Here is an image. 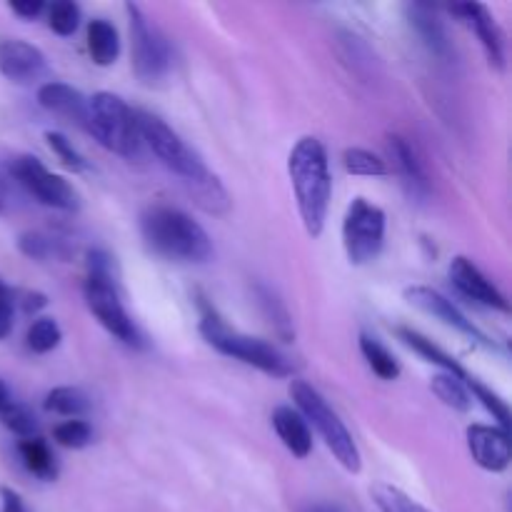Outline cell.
Returning a JSON list of instances; mask_svg holds the SVG:
<instances>
[{
  "label": "cell",
  "instance_id": "obj_6",
  "mask_svg": "<svg viewBox=\"0 0 512 512\" xmlns=\"http://www.w3.org/2000/svg\"><path fill=\"white\" fill-rule=\"evenodd\" d=\"M88 133L110 153L133 160L143 153V135H140L138 110L130 108L120 95L95 93L88 98Z\"/></svg>",
  "mask_w": 512,
  "mask_h": 512
},
{
  "label": "cell",
  "instance_id": "obj_15",
  "mask_svg": "<svg viewBox=\"0 0 512 512\" xmlns=\"http://www.w3.org/2000/svg\"><path fill=\"white\" fill-rule=\"evenodd\" d=\"M450 13L458 15L460 20H465V23L475 30V35H478L480 43H483L490 65H495L498 70H503L505 68V38H503V30H500L498 20H495L493 13L488 10V5L458 3V5H450Z\"/></svg>",
  "mask_w": 512,
  "mask_h": 512
},
{
  "label": "cell",
  "instance_id": "obj_24",
  "mask_svg": "<svg viewBox=\"0 0 512 512\" xmlns=\"http://www.w3.org/2000/svg\"><path fill=\"white\" fill-rule=\"evenodd\" d=\"M43 408L48 410V413L65 415V418H78V415L88 413L90 400L80 388L63 385V388H53L48 395H45Z\"/></svg>",
  "mask_w": 512,
  "mask_h": 512
},
{
  "label": "cell",
  "instance_id": "obj_12",
  "mask_svg": "<svg viewBox=\"0 0 512 512\" xmlns=\"http://www.w3.org/2000/svg\"><path fill=\"white\" fill-rule=\"evenodd\" d=\"M0 73L20 85L38 83L50 75L43 50L25 40H3L0 43Z\"/></svg>",
  "mask_w": 512,
  "mask_h": 512
},
{
  "label": "cell",
  "instance_id": "obj_18",
  "mask_svg": "<svg viewBox=\"0 0 512 512\" xmlns=\"http://www.w3.org/2000/svg\"><path fill=\"white\" fill-rule=\"evenodd\" d=\"M273 428L275 433H278V438L283 440L285 448H288L295 458H308L310 450H313V433H310V425L305 423V418L298 410L290 408V405L275 408Z\"/></svg>",
  "mask_w": 512,
  "mask_h": 512
},
{
  "label": "cell",
  "instance_id": "obj_27",
  "mask_svg": "<svg viewBox=\"0 0 512 512\" xmlns=\"http://www.w3.org/2000/svg\"><path fill=\"white\" fill-rule=\"evenodd\" d=\"M370 498L375 500L380 512H430L428 508H423L418 500H413L410 495H405L403 490L388 483H375L373 488H370Z\"/></svg>",
  "mask_w": 512,
  "mask_h": 512
},
{
  "label": "cell",
  "instance_id": "obj_39",
  "mask_svg": "<svg viewBox=\"0 0 512 512\" xmlns=\"http://www.w3.org/2000/svg\"><path fill=\"white\" fill-rule=\"evenodd\" d=\"M10 330H13V303L0 300V340L8 338Z\"/></svg>",
  "mask_w": 512,
  "mask_h": 512
},
{
  "label": "cell",
  "instance_id": "obj_20",
  "mask_svg": "<svg viewBox=\"0 0 512 512\" xmlns=\"http://www.w3.org/2000/svg\"><path fill=\"white\" fill-rule=\"evenodd\" d=\"M88 53L95 65L108 68L120 55V35L110 20L93 18L88 23Z\"/></svg>",
  "mask_w": 512,
  "mask_h": 512
},
{
  "label": "cell",
  "instance_id": "obj_31",
  "mask_svg": "<svg viewBox=\"0 0 512 512\" xmlns=\"http://www.w3.org/2000/svg\"><path fill=\"white\" fill-rule=\"evenodd\" d=\"M60 340H63V333H60V325L53 318H38L28 328V335H25L28 348L38 355H45L58 348Z\"/></svg>",
  "mask_w": 512,
  "mask_h": 512
},
{
  "label": "cell",
  "instance_id": "obj_37",
  "mask_svg": "<svg viewBox=\"0 0 512 512\" xmlns=\"http://www.w3.org/2000/svg\"><path fill=\"white\" fill-rule=\"evenodd\" d=\"M10 10L23 20H35L45 10L43 0H25V3H10Z\"/></svg>",
  "mask_w": 512,
  "mask_h": 512
},
{
  "label": "cell",
  "instance_id": "obj_28",
  "mask_svg": "<svg viewBox=\"0 0 512 512\" xmlns=\"http://www.w3.org/2000/svg\"><path fill=\"white\" fill-rule=\"evenodd\" d=\"M258 303L260 308L265 310V315L270 318V323H273L275 333L280 335V340H285V343H290V340L295 338V330H293V320H290L288 310H285L283 300H278V295L273 293V290L263 288V285H258Z\"/></svg>",
  "mask_w": 512,
  "mask_h": 512
},
{
  "label": "cell",
  "instance_id": "obj_40",
  "mask_svg": "<svg viewBox=\"0 0 512 512\" xmlns=\"http://www.w3.org/2000/svg\"><path fill=\"white\" fill-rule=\"evenodd\" d=\"M303 512H343V508L333 503H315V505H308Z\"/></svg>",
  "mask_w": 512,
  "mask_h": 512
},
{
  "label": "cell",
  "instance_id": "obj_9",
  "mask_svg": "<svg viewBox=\"0 0 512 512\" xmlns=\"http://www.w3.org/2000/svg\"><path fill=\"white\" fill-rule=\"evenodd\" d=\"M10 175L40 205L65 210V213H73V210L80 208V198L73 185L65 178H60V175L50 173L35 155H18L10 163Z\"/></svg>",
  "mask_w": 512,
  "mask_h": 512
},
{
  "label": "cell",
  "instance_id": "obj_1",
  "mask_svg": "<svg viewBox=\"0 0 512 512\" xmlns=\"http://www.w3.org/2000/svg\"><path fill=\"white\" fill-rule=\"evenodd\" d=\"M138 123L140 135H143V145H148L150 153L160 160V165H165L170 173L178 175L190 198L195 200V205L203 208L205 213L213 215L228 213V193H225L218 175L210 173L203 158L163 118H158V115L140 110Z\"/></svg>",
  "mask_w": 512,
  "mask_h": 512
},
{
  "label": "cell",
  "instance_id": "obj_22",
  "mask_svg": "<svg viewBox=\"0 0 512 512\" xmlns=\"http://www.w3.org/2000/svg\"><path fill=\"white\" fill-rule=\"evenodd\" d=\"M18 453L23 458V465L28 473H33L40 480H55L58 478V465H55L53 453H50L48 443L43 438H25L20 440Z\"/></svg>",
  "mask_w": 512,
  "mask_h": 512
},
{
  "label": "cell",
  "instance_id": "obj_33",
  "mask_svg": "<svg viewBox=\"0 0 512 512\" xmlns=\"http://www.w3.org/2000/svg\"><path fill=\"white\" fill-rule=\"evenodd\" d=\"M53 438L60 448L80 450V448H88V445L93 443V428H90V423H85V420L73 418L60 423L58 428L53 430Z\"/></svg>",
  "mask_w": 512,
  "mask_h": 512
},
{
  "label": "cell",
  "instance_id": "obj_17",
  "mask_svg": "<svg viewBox=\"0 0 512 512\" xmlns=\"http://www.w3.org/2000/svg\"><path fill=\"white\" fill-rule=\"evenodd\" d=\"M388 150L395 168H398V175L403 178L405 188H408V193L413 195V198H428L430 180H428V173H425L423 160L418 158L413 145H410L405 138H400V135H390Z\"/></svg>",
  "mask_w": 512,
  "mask_h": 512
},
{
  "label": "cell",
  "instance_id": "obj_11",
  "mask_svg": "<svg viewBox=\"0 0 512 512\" xmlns=\"http://www.w3.org/2000/svg\"><path fill=\"white\" fill-rule=\"evenodd\" d=\"M405 300H408L413 308L423 310V313L433 315V318H438L440 323L450 325V328H455L458 333L468 335V338H473L475 343L480 345H488V348H495V343H490L488 338H485L483 330H478L473 325V320L465 318L463 313H460L458 308L453 305V300L445 298L443 293H438V290L428 288V285H413V288L405 290Z\"/></svg>",
  "mask_w": 512,
  "mask_h": 512
},
{
  "label": "cell",
  "instance_id": "obj_2",
  "mask_svg": "<svg viewBox=\"0 0 512 512\" xmlns=\"http://www.w3.org/2000/svg\"><path fill=\"white\" fill-rule=\"evenodd\" d=\"M288 175L298 200L300 218L310 238H320L328 220L333 178H330L328 150L313 135H305L288 155Z\"/></svg>",
  "mask_w": 512,
  "mask_h": 512
},
{
  "label": "cell",
  "instance_id": "obj_23",
  "mask_svg": "<svg viewBox=\"0 0 512 512\" xmlns=\"http://www.w3.org/2000/svg\"><path fill=\"white\" fill-rule=\"evenodd\" d=\"M430 390L438 395V400H443L448 408L458 410V413H468L473 408V395H470L465 380L455 378L450 373H438L430 380Z\"/></svg>",
  "mask_w": 512,
  "mask_h": 512
},
{
  "label": "cell",
  "instance_id": "obj_16",
  "mask_svg": "<svg viewBox=\"0 0 512 512\" xmlns=\"http://www.w3.org/2000/svg\"><path fill=\"white\" fill-rule=\"evenodd\" d=\"M38 103L48 113L58 115L65 123H73L88 133V98L78 88L60 80H48L38 88Z\"/></svg>",
  "mask_w": 512,
  "mask_h": 512
},
{
  "label": "cell",
  "instance_id": "obj_30",
  "mask_svg": "<svg viewBox=\"0 0 512 512\" xmlns=\"http://www.w3.org/2000/svg\"><path fill=\"white\" fill-rule=\"evenodd\" d=\"M0 423L3 428H8L10 433L18 435V438H38V418H35L33 410L28 405H20V403H10L8 408L0 410Z\"/></svg>",
  "mask_w": 512,
  "mask_h": 512
},
{
  "label": "cell",
  "instance_id": "obj_41",
  "mask_svg": "<svg viewBox=\"0 0 512 512\" xmlns=\"http://www.w3.org/2000/svg\"><path fill=\"white\" fill-rule=\"evenodd\" d=\"M8 203H10L8 185H5V180L0 178V213H5V208H8Z\"/></svg>",
  "mask_w": 512,
  "mask_h": 512
},
{
  "label": "cell",
  "instance_id": "obj_19",
  "mask_svg": "<svg viewBox=\"0 0 512 512\" xmlns=\"http://www.w3.org/2000/svg\"><path fill=\"white\" fill-rule=\"evenodd\" d=\"M408 18H410V25L415 28V33L423 38V43L428 45L435 55L450 53L448 33H445L443 20L435 15V10L430 8V5H423V3L408 5Z\"/></svg>",
  "mask_w": 512,
  "mask_h": 512
},
{
  "label": "cell",
  "instance_id": "obj_3",
  "mask_svg": "<svg viewBox=\"0 0 512 512\" xmlns=\"http://www.w3.org/2000/svg\"><path fill=\"white\" fill-rule=\"evenodd\" d=\"M145 245L155 255L175 263H208L213 240L198 220L173 205H150L140 218Z\"/></svg>",
  "mask_w": 512,
  "mask_h": 512
},
{
  "label": "cell",
  "instance_id": "obj_7",
  "mask_svg": "<svg viewBox=\"0 0 512 512\" xmlns=\"http://www.w3.org/2000/svg\"><path fill=\"white\" fill-rule=\"evenodd\" d=\"M130 18V38H133V70L145 85H155L170 73L173 50L165 35L145 18L138 5H125Z\"/></svg>",
  "mask_w": 512,
  "mask_h": 512
},
{
  "label": "cell",
  "instance_id": "obj_34",
  "mask_svg": "<svg viewBox=\"0 0 512 512\" xmlns=\"http://www.w3.org/2000/svg\"><path fill=\"white\" fill-rule=\"evenodd\" d=\"M48 25L58 35H73L80 25V8L73 0H55L48 5Z\"/></svg>",
  "mask_w": 512,
  "mask_h": 512
},
{
  "label": "cell",
  "instance_id": "obj_43",
  "mask_svg": "<svg viewBox=\"0 0 512 512\" xmlns=\"http://www.w3.org/2000/svg\"><path fill=\"white\" fill-rule=\"evenodd\" d=\"M13 298H15L13 290H10L8 285H5L3 280H0V300H10V303H13Z\"/></svg>",
  "mask_w": 512,
  "mask_h": 512
},
{
  "label": "cell",
  "instance_id": "obj_14",
  "mask_svg": "<svg viewBox=\"0 0 512 512\" xmlns=\"http://www.w3.org/2000/svg\"><path fill=\"white\" fill-rule=\"evenodd\" d=\"M468 450L475 463L488 473H503L512 460L510 433L495 428V425H470L468 428Z\"/></svg>",
  "mask_w": 512,
  "mask_h": 512
},
{
  "label": "cell",
  "instance_id": "obj_10",
  "mask_svg": "<svg viewBox=\"0 0 512 512\" xmlns=\"http://www.w3.org/2000/svg\"><path fill=\"white\" fill-rule=\"evenodd\" d=\"M83 293L88 310L110 335H115L125 345H140L138 328L133 325L130 315L125 313L113 278H93V275H88Z\"/></svg>",
  "mask_w": 512,
  "mask_h": 512
},
{
  "label": "cell",
  "instance_id": "obj_36",
  "mask_svg": "<svg viewBox=\"0 0 512 512\" xmlns=\"http://www.w3.org/2000/svg\"><path fill=\"white\" fill-rule=\"evenodd\" d=\"M20 305H23L25 315H35L48 305V295L38 293V290H28V293H23V298H20Z\"/></svg>",
  "mask_w": 512,
  "mask_h": 512
},
{
  "label": "cell",
  "instance_id": "obj_8",
  "mask_svg": "<svg viewBox=\"0 0 512 512\" xmlns=\"http://www.w3.org/2000/svg\"><path fill=\"white\" fill-rule=\"evenodd\" d=\"M385 243V213L365 198H355L345 210L343 245L353 265H368Z\"/></svg>",
  "mask_w": 512,
  "mask_h": 512
},
{
  "label": "cell",
  "instance_id": "obj_38",
  "mask_svg": "<svg viewBox=\"0 0 512 512\" xmlns=\"http://www.w3.org/2000/svg\"><path fill=\"white\" fill-rule=\"evenodd\" d=\"M0 498H3V512H28L23 498L13 488H0Z\"/></svg>",
  "mask_w": 512,
  "mask_h": 512
},
{
  "label": "cell",
  "instance_id": "obj_26",
  "mask_svg": "<svg viewBox=\"0 0 512 512\" xmlns=\"http://www.w3.org/2000/svg\"><path fill=\"white\" fill-rule=\"evenodd\" d=\"M18 250L30 260H48V258L68 260L70 258V250L65 248L63 240H55V238H50V235H43V233L20 235Z\"/></svg>",
  "mask_w": 512,
  "mask_h": 512
},
{
  "label": "cell",
  "instance_id": "obj_5",
  "mask_svg": "<svg viewBox=\"0 0 512 512\" xmlns=\"http://www.w3.org/2000/svg\"><path fill=\"white\" fill-rule=\"evenodd\" d=\"M290 398H293L295 410L303 415L305 423L313 425V428L318 430L330 453L335 455V460H338L348 473L358 475L360 470H363V455H360L358 443L353 440L350 430L345 428L343 420L338 418V413L325 403L323 395H320L313 385L305 383V380L293 378L290 380Z\"/></svg>",
  "mask_w": 512,
  "mask_h": 512
},
{
  "label": "cell",
  "instance_id": "obj_35",
  "mask_svg": "<svg viewBox=\"0 0 512 512\" xmlns=\"http://www.w3.org/2000/svg\"><path fill=\"white\" fill-rule=\"evenodd\" d=\"M45 140H48L50 150H53L55 155L60 158V163L65 165L68 170H73V173H83V170H88V163L83 160V155L78 153V150L73 148V143H70L68 138H65L63 133H55V130H48L45 133Z\"/></svg>",
  "mask_w": 512,
  "mask_h": 512
},
{
  "label": "cell",
  "instance_id": "obj_4",
  "mask_svg": "<svg viewBox=\"0 0 512 512\" xmlns=\"http://www.w3.org/2000/svg\"><path fill=\"white\" fill-rule=\"evenodd\" d=\"M198 308L200 335H203L205 343L213 345L218 353L240 360V363L245 365H253V368L263 370L265 375H273V378H290V375L295 373L293 360H290L283 350L275 348L273 343H265V340L250 338V335L233 330L223 318H220V313L213 305L205 303V298H198Z\"/></svg>",
  "mask_w": 512,
  "mask_h": 512
},
{
  "label": "cell",
  "instance_id": "obj_13",
  "mask_svg": "<svg viewBox=\"0 0 512 512\" xmlns=\"http://www.w3.org/2000/svg\"><path fill=\"white\" fill-rule=\"evenodd\" d=\"M448 275L450 280H453L455 288H458L465 298L473 300V303H480L485 305V308H493V310H503V313H508L510 310L508 298H505V295L500 293L488 278H485L483 270H480L473 260L465 258V255L453 258V263H450L448 268Z\"/></svg>",
  "mask_w": 512,
  "mask_h": 512
},
{
  "label": "cell",
  "instance_id": "obj_42",
  "mask_svg": "<svg viewBox=\"0 0 512 512\" xmlns=\"http://www.w3.org/2000/svg\"><path fill=\"white\" fill-rule=\"evenodd\" d=\"M10 403H13V400H10V390H8V385H5L3 380H0V410L8 408Z\"/></svg>",
  "mask_w": 512,
  "mask_h": 512
},
{
  "label": "cell",
  "instance_id": "obj_29",
  "mask_svg": "<svg viewBox=\"0 0 512 512\" xmlns=\"http://www.w3.org/2000/svg\"><path fill=\"white\" fill-rule=\"evenodd\" d=\"M343 165L350 175H360V178H383L388 175V165L383 158L365 148H348L343 153Z\"/></svg>",
  "mask_w": 512,
  "mask_h": 512
},
{
  "label": "cell",
  "instance_id": "obj_25",
  "mask_svg": "<svg viewBox=\"0 0 512 512\" xmlns=\"http://www.w3.org/2000/svg\"><path fill=\"white\" fill-rule=\"evenodd\" d=\"M360 353L368 360L370 370L378 375L380 380H398L400 375V363L395 360V355L390 353L385 345H380L378 340L370 338V335H360Z\"/></svg>",
  "mask_w": 512,
  "mask_h": 512
},
{
  "label": "cell",
  "instance_id": "obj_21",
  "mask_svg": "<svg viewBox=\"0 0 512 512\" xmlns=\"http://www.w3.org/2000/svg\"><path fill=\"white\" fill-rule=\"evenodd\" d=\"M398 338L403 340V343L408 345L410 350H415V353H418V355H423V358L428 360V363L440 365V368H443V373L455 375V378H460V380H468L470 378V375L465 373L463 368H460L458 360L450 358V355L445 353V350H440L438 345L433 343V340H428V338H425V335H420L418 330L398 328Z\"/></svg>",
  "mask_w": 512,
  "mask_h": 512
},
{
  "label": "cell",
  "instance_id": "obj_32",
  "mask_svg": "<svg viewBox=\"0 0 512 512\" xmlns=\"http://www.w3.org/2000/svg\"><path fill=\"white\" fill-rule=\"evenodd\" d=\"M465 385H468L470 395H473V400H480V403L485 405V410H488L490 415H493L495 420H498V428L505 430V433H510V410H508V403H505L500 395H495L493 390L485 388L480 380L475 378H468L465 380Z\"/></svg>",
  "mask_w": 512,
  "mask_h": 512
}]
</instances>
